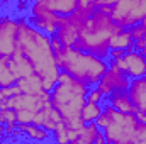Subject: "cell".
Wrapping results in <instances>:
<instances>
[{
	"label": "cell",
	"instance_id": "obj_1",
	"mask_svg": "<svg viewBox=\"0 0 146 144\" xmlns=\"http://www.w3.org/2000/svg\"><path fill=\"white\" fill-rule=\"evenodd\" d=\"M17 48L31 61L34 73L41 76L44 90L49 92L58 81V76L61 73L49 36L36 29L31 22L19 20L17 22Z\"/></svg>",
	"mask_w": 146,
	"mask_h": 144
},
{
	"label": "cell",
	"instance_id": "obj_2",
	"mask_svg": "<svg viewBox=\"0 0 146 144\" xmlns=\"http://www.w3.org/2000/svg\"><path fill=\"white\" fill-rule=\"evenodd\" d=\"M110 12H112V5H95L92 14L80 26L75 48L107 59L110 37L121 29H124L121 24H117L112 19Z\"/></svg>",
	"mask_w": 146,
	"mask_h": 144
},
{
	"label": "cell",
	"instance_id": "obj_3",
	"mask_svg": "<svg viewBox=\"0 0 146 144\" xmlns=\"http://www.w3.org/2000/svg\"><path fill=\"white\" fill-rule=\"evenodd\" d=\"M88 85L76 80L75 76L61 71L58 76V81L49 90V102L51 105L61 114V119L65 126L72 131H76L83 126V120L80 117V112L83 104L87 102V92Z\"/></svg>",
	"mask_w": 146,
	"mask_h": 144
},
{
	"label": "cell",
	"instance_id": "obj_4",
	"mask_svg": "<svg viewBox=\"0 0 146 144\" xmlns=\"http://www.w3.org/2000/svg\"><path fill=\"white\" fill-rule=\"evenodd\" d=\"M102 105V114L97 117L95 124L102 129L106 143H146V124L136 117V114L119 112L106 102Z\"/></svg>",
	"mask_w": 146,
	"mask_h": 144
},
{
	"label": "cell",
	"instance_id": "obj_5",
	"mask_svg": "<svg viewBox=\"0 0 146 144\" xmlns=\"http://www.w3.org/2000/svg\"><path fill=\"white\" fill-rule=\"evenodd\" d=\"M56 61L61 71L75 76L88 87H95L109 66L107 59L75 46H63L56 51Z\"/></svg>",
	"mask_w": 146,
	"mask_h": 144
},
{
	"label": "cell",
	"instance_id": "obj_6",
	"mask_svg": "<svg viewBox=\"0 0 146 144\" xmlns=\"http://www.w3.org/2000/svg\"><path fill=\"white\" fill-rule=\"evenodd\" d=\"M61 20L63 17L53 14L51 10H48L46 7H42L41 3H33V9H31V24L39 29L41 32L48 34V36H54L61 26Z\"/></svg>",
	"mask_w": 146,
	"mask_h": 144
},
{
	"label": "cell",
	"instance_id": "obj_7",
	"mask_svg": "<svg viewBox=\"0 0 146 144\" xmlns=\"http://www.w3.org/2000/svg\"><path fill=\"white\" fill-rule=\"evenodd\" d=\"M129 81H131V78L126 76V73L122 71L115 63L109 61L107 70H106V73H104L102 78H100V81H99L95 87L100 88V92L107 97V95H110L112 92L127 90V88H129Z\"/></svg>",
	"mask_w": 146,
	"mask_h": 144
},
{
	"label": "cell",
	"instance_id": "obj_8",
	"mask_svg": "<svg viewBox=\"0 0 146 144\" xmlns=\"http://www.w3.org/2000/svg\"><path fill=\"white\" fill-rule=\"evenodd\" d=\"M112 63H115L122 71L126 73V76H129L131 80L145 76L146 73V56L143 53H139L138 49L126 51V54L122 58L114 59Z\"/></svg>",
	"mask_w": 146,
	"mask_h": 144
},
{
	"label": "cell",
	"instance_id": "obj_9",
	"mask_svg": "<svg viewBox=\"0 0 146 144\" xmlns=\"http://www.w3.org/2000/svg\"><path fill=\"white\" fill-rule=\"evenodd\" d=\"M127 93H129L133 104L136 105V108L146 114V75L139 76V78H133L129 81Z\"/></svg>",
	"mask_w": 146,
	"mask_h": 144
},
{
	"label": "cell",
	"instance_id": "obj_10",
	"mask_svg": "<svg viewBox=\"0 0 146 144\" xmlns=\"http://www.w3.org/2000/svg\"><path fill=\"white\" fill-rule=\"evenodd\" d=\"M36 3H41L53 14L60 17H68L80 7V0H34Z\"/></svg>",
	"mask_w": 146,
	"mask_h": 144
},
{
	"label": "cell",
	"instance_id": "obj_11",
	"mask_svg": "<svg viewBox=\"0 0 146 144\" xmlns=\"http://www.w3.org/2000/svg\"><path fill=\"white\" fill-rule=\"evenodd\" d=\"M106 104H109L112 107L115 108V110H119V112H129V114H136V105L133 104V100H131V97H129V93H127V90H117V92H112L110 95L106 97V100H104Z\"/></svg>",
	"mask_w": 146,
	"mask_h": 144
},
{
	"label": "cell",
	"instance_id": "obj_12",
	"mask_svg": "<svg viewBox=\"0 0 146 144\" xmlns=\"http://www.w3.org/2000/svg\"><path fill=\"white\" fill-rule=\"evenodd\" d=\"M10 65H12V70H14L17 78H24V76H29L34 73L31 61L26 58V54L19 48H15V51L10 54Z\"/></svg>",
	"mask_w": 146,
	"mask_h": 144
},
{
	"label": "cell",
	"instance_id": "obj_13",
	"mask_svg": "<svg viewBox=\"0 0 146 144\" xmlns=\"http://www.w3.org/2000/svg\"><path fill=\"white\" fill-rule=\"evenodd\" d=\"M17 129L21 131V134L26 136V139H31V141H48V139H51V132L46 131L44 127L34 124V122H31V124H19L17 122Z\"/></svg>",
	"mask_w": 146,
	"mask_h": 144
},
{
	"label": "cell",
	"instance_id": "obj_14",
	"mask_svg": "<svg viewBox=\"0 0 146 144\" xmlns=\"http://www.w3.org/2000/svg\"><path fill=\"white\" fill-rule=\"evenodd\" d=\"M17 85H19V88H21L22 93L39 95V93L46 92L41 76L36 75V73H33V75H29V76H24V78H19V80H17Z\"/></svg>",
	"mask_w": 146,
	"mask_h": 144
},
{
	"label": "cell",
	"instance_id": "obj_15",
	"mask_svg": "<svg viewBox=\"0 0 146 144\" xmlns=\"http://www.w3.org/2000/svg\"><path fill=\"white\" fill-rule=\"evenodd\" d=\"M109 49H126V51L134 49V39L131 36V32H129V27L121 29L119 32H115L110 37Z\"/></svg>",
	"mask_w": 146,
	"mask_h": 144
},
{
	"label": "cell",
	"instance_id": "obj_16",
	"mask_svg": "<svg viewBox=\"0 0 146 144\" xmlns=\"http://www.w3.org/2000/svg\"><path fill=\"white\" fill-rule=\"evenodd\" d=\"M17 80L19 78L15 76L10 65V56H0V88L15 85Z\"/></svg>",
	"mask_w": 146,
	"mask_h": 144
},
{
	"label": "cell",
	"instance_id": "obj_17",
	"mask_svg": "<svg viewBox=\"0 0 146 144\" xmlns=\"http://www.w3.org/2000/svg\"><path fill=\"white\" fill-rule=\"evenodd\" d=\"M102 104H94V102H85L82 112H80V117L83 120V124H88V122H95L97 117L102 114Z\"/></svg>",
	"mask_w": 146,
	"mask_h": 144
},
{
	"label": "cell",
	"instance_id": "obj_18",
	"mask_svg": "<svg viewBox=\"0 0 146 144\" xmlns=\"http://www.w3.org/2000/svg\"><path fill=\"white\" fill-rule=\"evenodd\" d=\"M0 124H3L5 127L17 124V114H15V110L10 107H0Z\"/></svg>",
	"mask_w": 146,
	"mask_h": 144
},
{
	"label": "cell",
	"instance_id": "obj_19",
	"mask_svg": "<svg viewBox=\"0 0 146 144\" xmlns=\"http://www.w3.org/2000/svg\"><path fill=\"white\" fill-rule=\"evenodd\" d=\"M106 95L100 92V88L97 87H90L87 92V102H94V104H104Z\"/></svg>",
	"mask_w": 146,
	"mask_h": 144
},
{
	"label": "cell",
	"instance_id": "obj_20",
	"mask_svg": "<svg viewBox=\"0 0 146 144\" xmlns=\"http://www.w3.org/2000/svg\"><path fill=\"white\" fill-rule=\"evenodd\" d=\"M15 114H17V122L19 124H31V122H34V117H36V112L27 110V108L15 110Z\"/></svg>",
	"mask_w": 146,
	"mask_h": 144
},
{
	"label": "cell",
	"instance_id": "obj_21",
	"mask_svg": "<svg viewBox=\"0 0 146 144\" xmlns=\"http://www.w3.org/2000/svg\"><path fill=\"white\" fill-rule=\"evenodd\" d=\"M126 54V49H109V54H107V58H110V61H114V59H119V58H122Z\"/></svg>",
	"mask_w": 146,
	"mask_h": 144
}]
</instances>
